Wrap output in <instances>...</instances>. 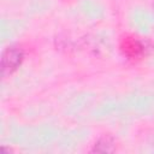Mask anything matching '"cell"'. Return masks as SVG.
<instances>
[{
	"instance_id": "1",
	"label": "cell",
	"mask_w": 154,
	"mask_h": 154,
	"mask_svg": "<svg viewBox=\"0 0 154 154\" xmlns=\"http://www.w3.org/2000/svg\"><path fill=\"white\" fill-rule=\"evenodd\" d=\"M119 49L122 54L130 61L142 60L147 55V46L146 43L132 35H126L120 40Z\"/></svg>"
},
{
	"instance_id": "2",
	"label": "cell",
	"mask_w": 154,
	"mask_h": 154,
	"mask_svg": "<svg viewBox=\"0 0 154 154\" xmlns=\"http://www.w3.org/2000/svg\"><path fill=\"white\" fill-rule=\"evenodd\" d=\"M24 52L18 46H10L2 52L1 57V73L2 77H8L14 73L23 64Z\"/></svg>"
},
{
	"instance_id": "3",
	"label": "cell",
	"mask_w": 154,
	"mask_h": 154,
	"mask_svg": "<svg viewBox=\"0 0 154 154\" xmlns=\"http://www.w3.org/2000/svg\"><path fill=\"white\" fill-rule=\"evenodd\" d=\"M116 142H114V140L111 137V136H108V135H106V136H102V137H100L96 142H95V144H94V147H93V149H91V152H113L114 149H116Z\"/></svg>"
}]
</instances>
